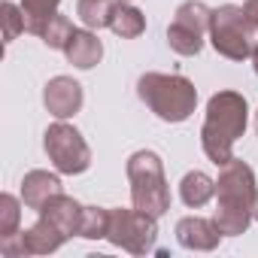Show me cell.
<instances>
[{
  "label": "cell",
  "instance_id": "cell-1",
  "mask_svg": "<svg viewBox=\"0 0 258 258\" xmlns=\"http://www.w3.org/2000/svg\"><path fill=\"white\" fill-rule=\"evenodd\" d=\"M255 198H258V185H255L252 167L240 158H231L228 164H222L216 179V213H213L216 228L225 237L246 234L249 225L255 222L252 216Z\"/></svg>",
  "mask_w": 258,
  "mask_h": 258
},
{
  "label": "cell",
  "instance_id": "cell-2",
  "mask_svg": "<svg viewBox=\"0 0 258 258\" xmlns=\"http://www.w3.org/2000/svg\"><path fill=\"white\" fill-rule=\"evenodd\" d=\"M246 121H249V103L240 91L225 88L207 100L201 146H204V155L216 167H222L234 158V143L246 134Z\"/></svg>",
  "mask_w": 258,
  "mask_h": 258
},
{
  "label": "cell",
  "instance_id": "cell-3",
  "mask_svg": "<svg viewBox=\"0 0 258 258\" xmlns=\"http://www.w3.org/2000/svg\"><path fill=\"white\" fill-rule=\"evenodd\" d=\"M137 94L161 121L170 124L185 121L198 106L195 82L179 73H143L137 79Z\"/></svg>",
  "mask_w": 258,
  "mask_h": 258
},
{
  "label": "cell",
  "instance_id": "cell-4",
  "mask_svg": "<svg viewBox=\"0 0 258 258\" xmlns=\"http://www.w3.org/2000/svg\"><path fill=\"white\" fill-rule=\"evenodd\" d=\"M127 182H131V201L137 210L161 219L170 210V185L164 176V164L152 149H140L124 164Z\"/></svg>",
  "mask_w": 258,
  "mask_h": 258
},
{
  "label": "cell",
  "instance_id": "cell-5",
  "mask_svg": "<svg viewBox=\"0 0 258 258\" xmlns=\"http://www.w3.org/2000/svg\"><path fill=\"white\" fill-rule=\"evenodd\" d=\"M210 43L228 61H246L258 49V25H252L237 4H225L213 10L210 19Z\"/></svg>",
  "mask_w": 258,
  "mask_h": 258
},
{
  "label": "cell",
  "instance_id": "cell-6",
  "mask_svg": "<svg viewBox=\"0 0 258 258\" xmlns=\"http://www.w3.org/2000/svg\"><path fill=\"white\" fill-rule=\"evenodd\" d=\"M43 149H46L52 167L64 176H76V173H85L91 167V149L76 127L67 124V118H58L55 124L46 127Z\"/></svg>",
  "mask_w": 258,
  "mask_h": 258
},
{
  "label": "cell",
  "instance_id": "cell-7",
  "mask_svg": "<svg viewBox=\"0 0 258 258\" xmlns=\"http://www.w3.org/2000/svg\"><path fill=\"white\" fill-rule=\"evenodd\" d=\"M106 240L131 255H146L155 249V240H158V219L143 213V210H124V207H115L109 210V231H106Z\"/></svg>",
  "mask_w": 258,
  "mask_h": 258
},
{
  "label": "cell",
  "instance_id": "cell-8",
  "mask_svg": "<svg viewBox=\"0 0 258 258\" xmlns=\"http://www.w3.org/2000/svg\"><path fill=\"white\" fill-rule=\"evenodd\" d=\"M82 100H85L82 85L73 76H55L43 88V103L55 118H73L82 109Z\"/></svg>",
  "mask_w": 258,
  "mask_h": 258
},
{
  "label": "cell",
  "instance_id": "cell-9",
  "mask_svg": "<svg viewBox=\"0 0 258 258\" xmlns=\"http://www.w3.org/2000/svg\"><path fill=\"white\" fill-rule=\"evenodd\" d=\"M225 234L216 228L213 219H201V216H185L176 222V240L182 249H191V252H213L219 246Z\"/></svg>",
  "mask_w": 258,
  "mask_h": 258
},
{
  "label": "cell",
  "instance_id": "cell-10",
  "mask_svg": "<svg viewBox=\"0 0 258 258\" xmlns=\"http://www.w3.org/2000/svg\"><path fill=\"white\" fill-rule=\"evenodd\" d=\"M58 195H64V185H61L58 173H49V170H31V173H25V179H22V201H25V207H31V210L40 213Z\"/></svg>",
  "mask_w": 258,
  "mask_h": 258
},
{
  "label": "cell",
  "instance_id": "cell-11",
  "mask_svg": "<svg viewBox=\"0 0 258 258\" xmlns=\"http://www.w3.org/2000/svg\"><path fill=\"white\" fill-rule=\"evenodd\" d=\"M82 204L79 201H73V198H67V195H58V198H52L43 210H40V216L43 219H49L67 240L76 234L79 237V225H82Z\"/></svg>",
  "mask_w": 258,
  "mask_h": 258
},
{
  "label": "cell",
  "instance_id": "cell-12",
  "mask_svg": "<svg viewBox=\"0 0 258 258\" xmlns=\"http://www.w3.org/2000/svg\"><path fill=\"white\" fill-rule=\"evenodd\" d=\"M64 55L76 70H91L103 58V43L97 40V34L91 28H82V31H73L70 43L64 46Z\"/></svg>",
  "mask_w": 258,
  "mask_h": 258
},
{
  "label": "cell",
  "instance_id": "cell-13",
  "mask_svg": "<svg viewBox=\"0 0 258 258\" xmlns=\"http://www.w3.org/2000/svg\"><path fill=\"white\" fill-rule=\"evenodd\" d=\"M25 240H28L31 255H52V252H58V249L67 243V237H64L49 219H43V216L25 231Z\"/></svg>",
  "mask_w": 258,
  "mask_h": 258
},
{
  "label": "cell",
  "instance_id": "cell-14",
  "mask_svg": "<svg viewBox=\"0 0 258 258\" xmlns=\"http://www.w3.org/2000/svg\"><path fill=\"white\" fill-rule=\"evenodd\" d=\"M109 31L121 40H137L143 31H146V16L134 7L127 4V0H118L115 10H112V19H109Z\"/></svg>",
  "mask_w": 258,
  "mask_h": 258
},
{
  "label": "cell",
  "instance_id": "cell-15",
  "mask_svg": "<svg viewBox=\"0 0 258 258\" xmlns=\"http://www.w3.org/2000/svg\"><path fill=\"white\" fill-rule=\"evenodd\" d=\"M179 198H182L185 207L198 210V207H204L216 198V179H210L204 170H188L179 182Z\"/></svg>",
  "mask_w": 258,
  "mask_h": 258
},
{
  "label": "cell",
  "instance_id": "cell-16",
  "mask_svg": "<svg viewBox=\"0 0 258 258\" xmlns=\"http://www.w3.org/2000/svg\"><path fill=\"white\" fill-rule=\"evenodd\" d=\"M61 0H22V13H25V31L34 37H43L49 19L58 13Z\"/></svg>",
  "mask_w": 258,
  "mask_h": 258
},
{
  "label": "cell",
  "instance_id": "cell-17",
  "mask_svg": "<svg viewBox=\"0 0 258 258\" xmlns=\"http://www.w3.org/2000/svg\"><path fill=\"white\" fill-rule=\"evenodd\" d=\"M115 4L118 0H76V16L85 28L100 31V28H109Z\"/></svg>",
  "mask_w": 258,
  "mask_h": 258
},
{
  "label": "cell",
  "instance_id": "cell-18",
  "mask_svg": "<svg viewBox=\"0 0 258 258\" xmlns=\"http://www.w3.org/2000/svg\"><path fill=\"white\" fill-rule=\"evenodd\" d=\"M167 46H170L176 55L191 58V55H201V49H204V34H198V31H191V28H185V25H179V22H170V28H167Z\"/></svg>",
  "mask_w": 258,
  "mask_h": 258
},
{
  "label": "cell",
  "instance_id": "cell-19",
  "mask_svg": "<svg viewBox=\"0 0 258 258\" xmlns=\"http://www.w3.org/2000/svg\"><path fill=\"white\" fill-rule=\"evenodd\" d=\"M210 19H213V10L207 4H201V0H185L173 13V22H179L198 34H210Z\"/></svg>",
  "mask_w": 258,
  "mask_h": 258
},
{
  "label": "cell",
  "instance_id": "cell-20",
  "mask_svg": "<svg viewBox=\"0 0 258 258\" xmlns=\"http://www.w3.org/2000/svg\"><path fill=\"white\" fill-rule=\"evenodd\" d=\"M106 231H109V210H103V207H85L82 210L79 237H85V240H106Z\"/></svg>",
  "mask_w": 258,
  "mask_h": 258
},
{
  "label": "cell",
  "instance_id": "cell-21",
  "mask_svg": "<svg viewBox=\"0 0 258 258\" xmlns=\"http://www.w3.org/2000/svg\"><path fill=\"white\" fill-rule=\"evenodd\" d=\"M73 25H70V19L67 16H61V13H55L52 19H49V25H46V31H43V43L49 46V49H61L64 52V46L70 43V37H73Z\"/></svg>",
  "mask_w": 258,
  "mask_h": 258
},
{
  "label": "cell",
  "instance_id": "cell-22",
  "mask_svg": "<svg viewBox=\"0 0 258 258\" xmlns=\"http://www.w3.org/2000/svg\"><path fill=\"white\" fill-rule=\"evenodd\" d=\"M22 222V201L16 195H0V237L16 234Z\"/></svg>",
  "mask_w": 258,
  "mask_h": 258
},
{
  "label": "cell",
  "instance_id": "cell-23",
  "mask_svg": "<svg viewBox=\"0 0 258 258\" xmlns=\"http://www.w3.org/2000/svg\"><path fill=\"white\" fill-rule=\"evenodd\" d=\"M0 19H4V43L10 46L25 31V13H22V7L13 4V0H4V7H0Z\"/></svg>",
  "mask_w": 258,
  "mask_h": 258
},
{
  "label": "cell",
  "instance_id": "cell-24",
  "mask_svg": "<svg viewBox=\"0 0 258 258\" xmlns=\"http://www.w3.org/2000/svg\"><path fill=\"white\" fill-rule=\"evenodd\" d=\"M243 13H246V19H249L252 25H258V0H246V4H243Z\"/></svg>",
  "mask_w": 258,
  "mask_h": 258
},
{
  "label": "cell",
  "instance_id": "cell-25",
  "mask_svg": "<svg viewBox=\"0 0 258 258\" xmlns=\"http://www.w3.org/2000/svg\"><path fill=\"white\" fill-rule=\"evenodd\" d=\"M252 70H255V76H258V49L252 52Z\"/></svg>",
  "mask_w": 258,
  "mask_h": 258
},
{
  "label": "cell",
  "instance_id": "cell-26",
  "mask_svg": "<svg viewBox=\"0 0 258 258\" xmlns=\"http://www.w3.org/2000/svg\"><path fill=\"white\" fill-rule=\"evenodd\" d=\"M252 216H255V222H258V198H255V210H252Z\"/></svg>",
  "mask_w": 258,
  "mask_h": 258
},
{
  "label": "cell",
  "instance_id": "cell-27",
  "mask_svg": "<svg viewBox=\"0 0 258 258\" xmlns=\"http://www.w3.org/2000/svg\"><path fill=\"white\" fill-rule=\"evenodd\" d=\"M255 131H258V112H255Z\"/></svg>",
  "mask_w": 258,
  "mask_h": 258
}]
</instances>
